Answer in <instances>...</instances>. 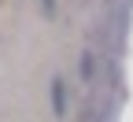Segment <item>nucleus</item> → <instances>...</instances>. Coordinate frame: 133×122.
<instances>
[{
    "label": "nucleus",
    "mask_w": 133,
    "mask_h": 122,
    "mask_svg": "<svg viewBox=\"0 0 133 122\" xmlns=\"http://www.w3.org/2000/svg\"><path fill=\"white\" fill-rule=\"evenodd\" d=\"M52 111H56L59 118L66 115V81H63V78L52 81Z\"/></svg>",
    "instance_id": "f257e3e1"
},
{
    "label": "nucleus",
    "mask_w": 133,
    "mask_h": 122,
    "mask_svg": "<svg viewBox=\"0 0 133 122\" xmlns=\"http://www.w3.org/2000/svg\"><path fill=\"white\" fill-rule=\"evenodd\" d=\"M92 67H96L92 63V52H81V78H85V81L92 78Z\"/></svg>",
    "instance_id": "f03ea898"
}]
</instances>
